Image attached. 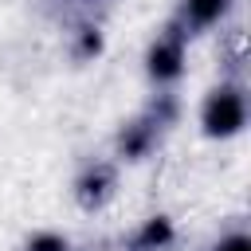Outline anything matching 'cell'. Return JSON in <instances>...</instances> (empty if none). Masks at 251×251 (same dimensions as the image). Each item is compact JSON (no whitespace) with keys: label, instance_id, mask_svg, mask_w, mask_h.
Masks as SVG:
<instances>
[{"label":"cell","instance_id":"cell-1","mask_svg":"<svg viewBox=\"0 0 251 251\" xmlns=\"http://www.w3.org/2000/svg\"><path fill=\"white\" fill-rule=\"evenodd\" d=\"M176 118H180V98L173 90H153V98L129 122L118 126V133H114V161L118 165H141V161H149L161 149L165 133L176 126Z\"/></svg>","mask_w":251,"mask_h":251},{"label":"cell","instance_id":"cell-2","mask_svg":"<svg viewBox=\"0 0 251 251\" xmlns=\"http://www.w3.org/2000/svg\"><path fill=\"white\" fill-rule=\"evenodd\" d=\"M247 126V82L243 75H224L200 102V133L208 141H231Z\"/></svg>","mask_w":251,"mask_h":251},{"label":"cell","instance_id":"cell-3","mask_svg":"<svg viewBox=\"0 0 251 251\" xmlns=\"http://www.w3.org/2000/svg\"><path fill=\"white\" fill-rule=\"evenodd\" d=\"M188 31L169 16L157 35L149 39L145 47V78L153 90H173L180 78H184V63H188Z\"/></svg>","mask_w":251,"mask_h":251},{"label":"cell","instance_id":"cell-4","mask_svg":"<svg viewBox=\"0 0 251 251\" xmlns=\"http://www.w3.org/2000/svg\"><path fill=\"white\" fill-rule=\"evenodd\" d=\"M71 192H75V204L82 212L110 208V200L118 196V161L114 157H90V161H82L78 173H75Z\"/></svg>","mask_w":251,"mask_h":251},{"label":"cell","instance_id":"cell-5","mask_svg":"<svg viewBox=\"0 0 251 251\" xmlns=\"http://www.w3.org/2000/svg\"><path fill=\"white\" fill-rule=\"evenodd\" d=\"M235 0H176V12L173 20L188 31V35H204L212 27H220L227 16H231Z\"/></svg>","mask_w":251,"mask_h":251},{"label":"cell","instance_id":"cell-6","mask_svg":"<svg viewBox=\"0 0 251 251\" xmlns=\"http://www.w3.org/2000/svg\"><path fill=\"white\" fill-rule=\"evenodd\" d=\"M173 247H176V224L165 212L141 220L129 231V239L122 243V251H173Z\"/></svg>","mask_w":251,"mask_h":251},{"label":"cell","instance_id":"cell-7","mask_svg":"<svg viewBox=\"0 0 251 251\" xmlns=\"http://www.w3.org/2000/svg\"><path fill=\"white\" fill-rule=\"evenodd\" d=\"M102 47H106V39H102V27H98V24L82 20V24L71 31V59L90 63V59H98V55H102Z\"/></svg>","mask_w":251,"mask_h":251},{"label":"cell","instance_id":"cell-8","mask_svg":"<svg viewBox=\"0 0 251 251\" xmlns=\"http://www.w3.org/2000/svg\"><path fill=\"white\" fill-rule=\"evenodd\" d=\"M20 251H75V247H71V239H67L63 231L43 227V231H31V235L20 243Z\"/></svg>","mask_w":251,"mask_h":251},{"label":"cell","instance_id":"cell-9","mask_svg":"<svg viewBox=\"0 0 251 251\" xmlns=\"http://www.w3.org/2000/svg\"><path fill=\"white\" fill-rule=\"evenodd\" d=\"M208 251H251V235H247L243 224H231V227H224V231L212 239Z\"/></svg>","mask_w":251,"mask_h":251},{"label":"cell","instance_id":"cell-10","mask_svg":"<svg viewBox=\"0 0 251 251\" xmlns=\"http://www.w3.org/2000/svg\"><path fill=\"white\" fill-rule=\"evenodd\" d=\"M67 4H75V8H94V4H102V0H67Z\"/></svg>","mask_w":251,"mask_h":251}]
</instances>
